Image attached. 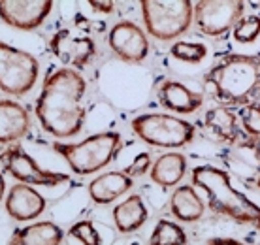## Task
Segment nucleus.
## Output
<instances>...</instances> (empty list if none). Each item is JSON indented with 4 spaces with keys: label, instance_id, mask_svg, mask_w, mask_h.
<instances>
[{
    "label": "nucleus",
    "instance_id": "f257e3e1",
    "mask_svg": "<svg viewBox=\"0 0 260 245\" xmlns=\"http://www.w3.org/2000/svg\"><path fill=\"white\" fill-rule=\"evenodd\" d=\"M85 93L87 81L78 70L62 66L49 72L34 108L42 129L59 140L78 136L87 119Z\"/></svg>",
    "mask_w": 260,
    "mask_h": 245
},
{
    "label": "nucleus",
    "instance_id": "f03ea898",
    "mask_svg": "<svg viewBox=\"0 0 260 245\" xmlns=\"http://www.w3.org/2000/svg\"><path fill=\"white\" fill-rule=\"evenodd\" d=\"M204 87L219 106L245 108L260 98V57L245 53L224 55L204 76Z\"/></svg>",
    "mask_w": 260,
    "mask_h": 245
},
{
    "label": "nucleus",
    "instance_id": "7ed1b4c3",
    "mask_svg": "<svg viewBox=\"0 0 260 245\" xmlns=\"http://www.w3.org/2000/svg\"><path fill=\"white\" fill-rule=\"evenodd\" d=\"M190 185L206 193L208 206L215 215H224L260 230V206L232 185L226 170L211 164L194 166L190 172Z\"/></svg>",
    "mask_w": 260,
    "mask_h": 245
},
{
    "label": "nucleus",
    "instance_id": "20e7f679",
    "mask_svg": "<svg viewBox=\"0 0 260 245\" xmlns=\"http://www.w3.org/2000/svg\"><path fill=\"white\" fill-rule=\"evenodd\" d=\"M51 147L64 159L74 174L91 175L106 168L119 155V151L123 147V138L119 132L106 130L76 143L53 142Z\"/></svg>",
    "mask_w": 260,
    "mask_h": 245
},
{
    "label": "nucleus",
    "instance_id": "39448f33",
    "mask_svg": "<svg viewBox=\"0 0 260 245\" xmlns=\"http://www.w3.org/2000/svg\"><path fill=\"white\" fill-rule=\"evenodd\" d=\"M142 19L147 34L160 42H174L194 21V2L189 0H143Z\"/></svg>",
    "mask_w": 260,
    "mask_h": 245
},
{
    "label": "nucleus",
    "instance_id": "423d86ee",
    "mask_svg": "<svg viewBox=\"0 0 260 245\" xmlns=\"http://www.w3.org/2000/svg\"><path fill=\"white\" fill-rule=\"evenodd\" d=\"M132 132L151 147L179 149L196 136L194 125L172 113H143L130 121Z\"/></svg>",
    "mask_w": 260,
    "mask_h": 245
},
{
    "label": "nucleus",
    "instance_id": "0eeeda50",
    "mask_svg": "<svg viewBox=\"0 0 260 245\" xmlns=\"http://www.w3.org/2000/svg\"><path fill=\"white\" fill-rule=\"evenodd\" d=\"M38 58L32 53L0 40V90L12 97H25L36 85Z\"/></svg>",
    "mask_w": 260,
    "mask_h": 245
},
{
    "label": "nucleus",
    "instance_id": "6e6552de",
    "mask_svg": "<svg viewBox=\"0 0 260 245\" xmlns=\"http://www.w3.org/2000/svg\"><path fill=\"white\" fill-rule=\"evenodd\" d=\"M243 12L245 2L241 0H200L194 2V23L204 36L219 38L238 25Z\"/></svg>",
    "mask_w": 260,
    "mask_h": 245
},
{
    "label": "nucleus",
    "instance_id": "1a4fd4ad",
    "mask_svg": "<svg viewBox=\"0 0 260 245\" xmlns=\"http://www.w3.org/2000/svg\"><path fill=\"white\" fill-rule=\"evenodd\" d=\"M0 162H2V168L6 170V174L12 175L17 183L40 185V187H57L60 183L68 181V175L66 174L40 168L32 157L28 155L21 145H17V143L8 145L0 153Z\"/></svg>",
    "mask_w": 260,
    "mask_h": 245
},
{
    "label": "nucleus",
    "instance_id": "9d476101",
    "mask_svg": "<svg viewBox=\"0 0 260 245\" xmlns=\"http://www.w3.org/2000/svg\"><path fill=\"white\" fill-rule=\"evenodd\" d=\"M108 44L117 58L126 65H140L149 55V40L143 28L132 21H119L111 26Z\"/></svg>",
    "mask_w": 260,
    "mask_h": 245
},
{
    "label": "nucleus",
    "instance_id": "9b49d317",
    "mask_svg": "<svg viewBox=\"0 0 260 245\" xmlns=\"http://www.w3.org/2000/svg\"><path fill=\"white\" fill-rule=\"evenodd\" d=\"M49 49L64 65V68L81 70L94 57V42L87 34H76L72 30H59L49 42Z\"/></svg>",
    "mask_w": 260,
    "mask_h": 245
},
{
    "label": "nucleus",
    "instance_id": "f8f14e48",
    "mask_svg": "<svg viewBox=\"0 0 260 245\" xmlns=\"http://www.w3.org/2000/svg\"><path fill=\"white\" fill-rule=\"evenodd\" d=\"M51 10V0H0V19L17 30H36Z\"/></svg>",
    "mask_w": 260,
    "mask_h": 245
},
{
    "label": "nucleus",
    "instance_id": "ddd939ff",
    "mask_svg": "<svg viewBox=\"0 0 260 245\" xmlns=\"http://www.w3.org/2000/svg\"><path fill=\"white\" fill-rule=\"evenodd\" d=\"M156 98L164 110L174 111L176 115H190L204 106V95L177 79H164L158 85Z\"/></svg>",
    "mask_w": 260,
    "mask_h": 245
},
{
    "label": "nucleus",
    "instance_id": "4468645a",
    "mask_svg": "<svg viewBox=\"0 0 260 245\" xmlns=\"http://www.w3.org/2000/svg\"><path fill=\"white\" fill-rule=\"evenodd\" d=\"M46 198L32 185H25V183H15L4 198L8 215L19 223L34 221L36 217H40L46 209Z\"/></svg>",
    "mask_w": 260,
    "mask_h": 245
},
{
    "label": "nucleus",
    "instance_id": "2eb2a0df",
    "mask_svg": "<svg viewBox=\"0 0 260 245\" xmlns=\"http://www.w3.org/2000/svg\"><path fill=\"white\" fill-rule=\"evenodd\" d=\"M30 130V115L25 106L10 98L0 100V143L13 145L23 140Z\"/></svg>",
    "mask_w": 260,
    "mask_h": 245
},
{
    "label": "nucleus",
    "instance_id": "dca6fc26",
    "mask_svg": "<svg viewBox=\"0 0 260 245\" xmlns=\"http://www.w3.org/2000/svg\"><path fill=\"white\" fill-rule=\"evenodd\" d=\"M132 187H134V179L128 177L123 170H119V172H106L96 175L89 183L87 191L94 204L108 206L111 202L123 198L124 194H128Z\"/></svg>",
    "mask_w": 260,
    "mask_h": 245
},
{
    "label": "nucleus",
    "instance_id": "f3484780",
    "mask_svg": "<svg viewBox=\"0 0 260 245\" xmlns=\"http://www.w3.org/2000/svg\"><path fill=\"white\" fill-rule=\"evenodd\" d=\"M204 127L222 143H240L241 142V127L236 111L226 106H215L206 111Z\"/></svg>",
    "mask_w": 260,
    "mask_h": 245
},
{
    "label": "nucleus",
    "instance_id": "a211bd4d",
    "mask_svg": "<svg viewBox=\"0 0 260 245\" xmlns=\"http://www.w3.org/2000/svg\"><path fill=\"white\" fill-rule=\"evenodd\" d=\"M187 166H189L187 157L176 151H170V153L160 155L151 164L149 175L153 183H156L158 187L170 189L181 183V179L187 175Z\"/></svg>",
    "mask_w": 260,
    "mask_h": 245
},
{
    "label": "nucleus",
    "instance_id": "6ab92c4d",
    "mask_svg": "<svg viewBox=\"0 0 260 245\" xmlns=\"http://www.w3.org/2000/svg\"><path fill=\"white\" fill-rule=\"evenodd\" d=\"M170 211L181 223H196L206 213V202L192 185H181L170 196Z\"/></svg>",
    "mask_w": 260,
    "mask_h": 245
},
{
    "label": "nucleus",
    "instance_id": "aec40b11",
    "mask_svg": "<svg viewBox=\"0 0 260 245\" xmlns=\"http://www.w3.org/2000/svg\"><path fill=\"white\" fill-rule=\"evenodd\" d=\"M111 217H113L115 228L119 232L130 234L140 230L145 225V221L149 217V209L140 194H130L128 198H124L123 202H119L117 206L113 207Z\"/></svg>",
    "mask_w": 260,
    "mask_h": 245
},
{
    "label": "nucleus",
    "instance_id": "412c9836",
    "mask_svg": "<svg viewBox=\"0 0 260 245\" xmlns=\"http://www.w3.org/2000/svg\"><path fill=\"white\" fill-rule=\"evenodd\" d=\"M64 232L53 221H40L17 228L8 245H60Z\"/></svg>",
    "mask_w": 260,
    "mask_h": 245
},
{
    "label": "nucleus",
    "instance_id": "4be33fe9",
    "mask_svg": "<svg viewBox=\"0 0 260 245\" xmlns=\"http://www.w3.org/2000/svg\"><path fill=\"white\" fill-rule=\"evenodd\" d=\"M149 245H187V232L174 221L160 219L151 232Z\"/></svg>",
    "mask_w": 260,
    "mask_h": 245
},
{
    "label": "nucleus",
    "instance_id": "5701e85b",
    "mask_svg": "<svg viewBox=\"0 0 260 245\" xmlns=\"http://www.w3.org/2000/svg\"><path fill=\"white\" fill-rule=\"evenodd\" d=\"M170 55L181 63L189 65H200L208 57V47L198 42H176L170 47Z\"/></svg>",
    "mask_w": 260,
    "mask_h": 245
},
{
    "label": "nucleus",
    "instance_id": "b1692460",
    "mask_svg": "<svg viewBox=\"0 0 260 245\" xmlns=\"http://www.w3.org/2000/svg\"><path fill=\"white\" fill-rule=\"evenodd\" d=\"M232 36L238 44H253L260 36V17L258 15H249L241 17L238 25L232 28Z\"/></svg>",
    "mask_w": 260,
    "mask_h": 245
},
{
    "label": "nucleus",
    "instance_id": "393cba45",
    "mask_svg": "<svg viewBox=\"0 0 260 245\" xmlns=\"http://www.w3.org/2000/svg\"><path fill=\"white\" fill-rule=\"evenodd\" d=\"M68 236L76 238L79 243L83 245H102V236L91 221H79L76 225H72L70 230H68Z\"/></svg>",
    "mask_w": 260,
    "mask_h": 245
},
{
    "label": "nucleus",
    "instance_id": "a878e982",
    "mask_svg": "<svg viewBox=\"0 0 260 245\" xmlns=\"http://www.w3.org/2000/svg\"><path fill=\"white\" fill-rule=\"evenodd\" d=\"M240 127L245 130V134L254 138L260 136V104H249L240 111Z\"/></svg>",
    "mask_w": 260,
    "mask_h": 245
},
{
    "label": "nucleus",
    "instance_id": "bb28decb",
    "mask_svg": "<svg viewBox=\"0 0 260 245\" xmlns=\"http://www.w3.org/2000/svg\"><path fill=\"white\" fill-rule=\"evenodd\" d=\"M151 164H153V162H151L149 153H138L136 159L130 162L126 168H123V172L128 175V177L136 179V177H140V175H145V172H149Z\"/></svg>",
    "mask_w": 260,
    "mask_h": 245
},
{
    "label": "nucleus",
    "instance_id": "cd10ccee",
    "mask_svg": "<svg viewBox=\"0 0 260 245\" xmlns=\"http://www.w3.org/2000/svg\"><path fill=\"white\" fill-rule=\"evenodd\" d=\"M241 147H247L251 149L254 153V159L260 162V136H254V138H251V136H247L245 140H241L240 142Z\"/></svg>",
    "mask_w": 260,
    "mask_h": 245
},
{
    "label": "nucleus",
    "instance_id": "c85d7f7f",
    "mask_svg": "<svg viewBox=\"0 0 260 245\" xmlns=\"http://www.w3.org/2000/svg\"><path fill=\"white\" fill-rule=\"evenodd\" d=\"M89 6L98 13H111L115 10V2H111V0H100V2L98 0H91Z\"/></svg>",
    "mask_w": 260,
    "mask_h": 245
},
{
    "label": "nucleus",
    "instance_id": "c756f323",
    "mask_svg": "<svg viewBox=\"0 0 260 245\" xmlns=\"http://www.w3.org/2000/svg\"><path fill=\"white\" fill-rule=\"evenodd\" d=\"M208 245H251L245 241H240L236 238H211L208 239Z\"/></svg>",
    "mask_w": 260,
    "mask_h": 245
},
{
    "label": "nucleus",
    "instance_id": "7c9ffc66",
    "mask_svg": "<svg viewBox=\"0 0 260 245\" xmlns=\"http://www.w3.org/2000/svg\"><path fill=\"white\" fill-rule=\"evenodd\" d=\"M249 183H251V187H253V189H256V191H260V168H258V170H256V174H254L253 177L249 179Z\"/></svg>",
    "mask_w": 260,
    "mask_h": 245
},
{
    "label": "nucleus",
    "instance_id": "2f4dec72",
    "mask_svg": "<svg viewBox=\"0 0 260 245\" xmlns=\"http://www.w3.org/2000/svg\"><path fill=\"white\" fill-rule=\"evenodd\" d=\"M4 196H6V181H4V175L0 172V202L4 200Z\"/></svg>",
    "mask_w": 260,
    "mask_h": 245
}]
</instances>
